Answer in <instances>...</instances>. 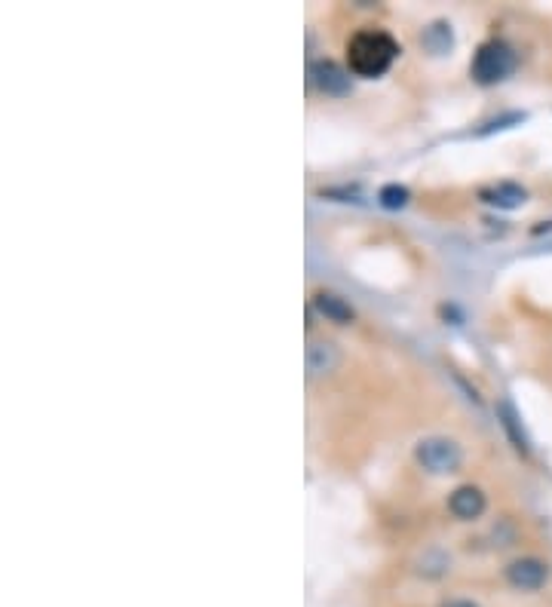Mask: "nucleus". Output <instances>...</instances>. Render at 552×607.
<instances>
[{"instance_id":"obj_5","label":"nucleus","mask_w":552,"mask_h":607,"mask_svg":"<svg viewBox=\"0 0 552 607\" xmlns=\"http://www.w3.org/2000/svg\"><path fill=\"white\" fill-rule=\"evenodd\" d=\"M310 80L319 92H326V96H344L350 89V74L335 65L332 59H319L310 65Z\"/></svg>"},{"instance_id":"obj_11","label":"nucleus","mask_w":552,"mask_h":607,"mask_svg":"<svg viewBox=\"0 0 552 607\" xmlns=\"http://www.w3.org/2000/svg\"><path fill=\"white\" fill-rule=\"evenodd\" d=\"M381 203H384L387 209H402V206L408 203V191L399 188V184H387V188L381 191Z\"/></svg>"},{"instance_id":"obj_1","label":"nucleus","mask_w":552,"mask_h":607,"mask_svg":"<svg viewBox=\"0 0 552 607\" xmlns=\"http://www.w3.org/2000/svg\"><path fill=\"white\" fill-rule=\"evenodd\" d=\"M399 56V43L381 28H362L347 43V62L356 77H381Z\"/></svg>"},{"instance_id":"obj_10","label":"nucleus","mask_w":552,"mask_h":607,"mask_svg":"<svg viewBox=\"0 0 552 607\" xmlns=\"http://www.w3.org/2000/svg\"><path fill=\"white\" fill-rule=\"evenodd\" d=\"M421 43H424V50L427 53H433V56H442V53H448L451 50V43H454V34H451V25H445V22H436V25H430L424 34H421Z\"/></svg>"},{"instance_id":"obj_12","label":"nucleus","mask_w":552,"mask_h":607,"mask_svg":"<svg viewBox=\"0 0 552 607\" xmlns=\"http://www.w3.org/2000/svg\"><path fill=\"white\" fill-rule=\"evenodd\" d=\"M439 607H479V604L470 601V598H448V601H442Z\"/></svg>"},{"instance_id":"obj_9","label":"nucleus","mask_w":552,"mask_h":607,"mask_svg":"<svg viewBox=\"0 0 552 607\" xmlns=\"http://www.w3.org/2000/svg\"><path fill=\"white\" fill-rule=\"evenodd\" d=\"M313 307H316L319 316H326L329 322H338V325L353 322V307L341 295H335V292H316Z\"/></svg>"},{"instance_id":"obj_7","label":"nucleus","mask_w":552,"mask_h":607,"mask_svg":"<svg viewBox=\"0 0 552 607\" xmlns=\"http://www.w3.org/2000/svg\"><path fill=\"white\" fill-rule=\"evenodd\" d=\"M341 365V350L332 341H310L307 344V371L310 378H326Z\"/></svg>"},{"instance_id":"obj_3","label":"nucleus","mask_w":552,"mask_h":607,"mask_svg":"<svg viewBox=\"0 0 552 607\" xmlns=\"http://www.w3.org/2000/svg\"><path fill=\"white\" fill-rule=\"evenodd\" d=\"M414 457H418V463L433 476H451L460 470V463H464V451H460V445L448 436L421 439L418 448H414Z\"/></svg>"},{"instance_id":"obj_8","label":"nucleus","mask_w":552,"mask_h":607,"mask_svg":"<svg viewBox=\"0 0 552 607\" xmlns=\"http://www.w3.org/2000/svg\"><path fill=\"white\" fill-rule=\"evenodd\" d=\"M482 200L488 206H497V209H519L528 200V191L513 181H500V184H494V188L482 191Z\"/></svg>"},{"instance_id":"obj_2","label":"nucleus","mask_w":552,"mask_h":607,"mask_svg":"<svg viewBox=\"0 0 552 607\" xmlns=\"http://www.w3.org/2000/svg\"><path fill=\"white\" fill-rule=\"evenodd\" d=\"M513 68H516V53L503 40L482 43L479 50H476V56H473V65H470L476 83H482V86L506 80V77L513 74Z\"/></svg>"},{"instance_id":"obj_6","label":"nucleus","mask_w":552,"mask_h":607,"mask_svg":"<svg viewBox=\"0 0 552 607\" xmlns=\"http://www.w3.org/2000/svg\"><path fill=\"white\" fill-rule=\"evenodd\" d=\"M485 506H488V500H485L482 488H476V485H460L448 497V512H451L454 519H460V522L479 519L482 512H485Z\"/></svg>"},{"instance_id":"obj_4","label":"nucleus","mask_w":552,"mask_h":607,"mask_svg":"<svg viewBox=\"0 0 552 607\" xmlns=\"http://www.w3.org/2000/svg\"><path fill=\"white\" fill-rule=\"evenodd\" d=\"M546 580H549V565L537 555H522L506 565V583L519 592H537L546 586Z\"/></svg>"}]
</instances>
